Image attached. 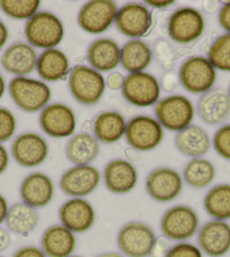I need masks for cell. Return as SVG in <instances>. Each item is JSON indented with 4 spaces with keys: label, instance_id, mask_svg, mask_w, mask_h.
I'll list each match as a JSON object with an SVG mask.
<instances>
[{
    "label": "cell",
    "instance_id": "1",
    "mask_svg": "<svg viewBox=\"0 0 230 257\" xmlns=\"http://www.w3.org/2000/svg\"><path fill=\"white\" fill-rule=\"evenodd\" d=\"M25 37L28 44L38 49H54L64 38V23L50 12H40L25 24Z\"/></svg>",
    "mask_w": 230,
    "mask_h": 257
},
{
    "label": "cell",
    "instance_id": "2",
    "mask_svg": "<svg viewBox=\"0 0 230 257\" xmlns=\"http://www.w3.org/2000/svg\"><path fill=\"white\" fill-rule=\"evenodd\" d=\"M8 92L17 107L30 113L42 111L51 100V90L46 83L26 76L12 78Z\"/></svg>",
    "mask_w": 230,
    "mask_h": 257
},
{
    "label": "cell",
    "instance_id": "3",
    "mask_svg": "<svg viewBox=\"0 0 230 257\" xmlns=\"http://www.w3.org/2000/svg\"><path fill=\"white\" fill-rule=\"evenodd\" d=\"M68 84L74 99L82 105L96 104L106 88L103 75L85 65H77L70 70Z\"/></svg>",
    "mask_w": 230,
    "mask_h": 257
},
{
    "label": "cell",
    "instance_id": "4",
    "mask_svg": "<svg viewBox=\"0 0 230 257\" xmlns=\"http://www.w3.org/2000/svg\"><path fill=\"white\" fill-rule=\"evenodd\" d=\"M157 236L149 224L141 221L126 223L118 232V247L126 257L152 256Z\"/></svg>",
    "mask_w": 230,
    "mask_h": 257
},
{
    "label": "cell",
    "instance_id": "5",
    "mask_svg": "<svg viewBox=\"0 0 230 257\" xmlns=\"http://www.w3.org/2000/svg\"><path fill=\"white\" fill-rule=\"evenodd\" d=\"M200 218L196 211L188 205H175L162 214L160 230L168 240L188 241L198 232Z\"/></svg>",
    "mask_w": 230,
    "mask_h": 257
},
{
    "label": "cell",
    "instance_id": "6",
    "mask_svg": "<svg viewBox=\"0 0 230 257\" xmlns=\"http://www.w3.org/2000/svg\"><path fill=\"white\" fill-rule=\"evenodd\" d=\"M154 113L162 128L178 133L191 126L196 108L186 96L176 94L158 101Z\"/></svg>",
    "mask_w": 230,
    "mask_h": 257
},
{
    "label": "cell",
    "instance_id": "7",
    "mask_svg": "<svg viewBox=\"0 0 230 257\" xmlns=\"http://www.w3.org/2000/svg\"><path fill=\"white\" fill-rule=\"evenodd\" d=\"M178 81L190 93L202 95L214 88L216 82V70L206 57L194 56L180 66Z\"/></svg>",
    "mask_w": 230,
    "mask_h": 257
},
{
    "label": "cell",
    "instance_id": "8",
    "mask_svg": "<svg viewBox=\"0 0 230 257\" xmlns=\"http://www.w3.org/2000/svg\"><path fill=\"white\" fill-rule=\"evenodd\" d=\"M206 30V20L200 11L192 7L178 8L168 20L167 31L172 41L190 44L201 38Z\"/></svg>",
    "mask_w": 230,
    "mask_h": 257
},
{
    "label": "cell",
    "instance_id": "9",
    "mask_svg": "<svg viewBox=\"0 0 230 257\" xmlns=\"http://www.w3.org/2000/svg\"><path fill=\"white\" fill-rule=\"evenodd\" d=\"M160 83L154 75L141 72L129 74L122 87V95L132 105L140 108L157 104L160 96Z\"/></svg>",
    "mask_w": 230,
    "mask_h": 257
},
{
    "label": "cell",
    "instance_id": "10",
    "mask_svg": "<svg viewBox=\"0 0 230 257\" xmlns=\"http://www.w3.org/2000/svg\"><path fill=\"white\" fill-rule=\"evenodd\" d=\"M126 139L130 148L139 152H148L156 149L164 139V128L157 119L152 117L136 116L126 123Z\"/></svg>",
    "mask_w": 230,
    "mask_h": 257
},
{
    "label": "cell",
    "instance_id": "11",
    "mask_svg": "<svg viewBox=\"0 0 230 257\" xmlns=\"http://www.w3.org/2000/svg\"><path fill=\"white\" fill-rule=\"evenodd\" d=\"M118 5L112 0H92L79 11L78 24L90 34H102L116 20Z\"/></svg>",
    "mask_w": 230,
    "mask_h": 257
},
{
    "label": "cell",
    "instance_id": "12",
    "mask_svg": "<svg viewBox=\"0 0 230 257\" xmlns=\"http://www.w3.org/2000/svg\"><path fill=\"white\" fill-rule=\"evenodd\" d=\"M102 180V175L92 166H74L60 178V189L70 198H85L94 193Z\"/></svg>",
    "mask_w": 230,
    "mask_h": 257
},
{
    "label": "cell",
    "instance_id": "13",
    "mask_svg": "<svg viewBox=\"0 0 230 257\" xmlns=\"http://www.w3.org/2000/svg\"><path fill=\"white\" fill-rule=\"evenodd\" d=\"M184 180L172 168H157L146 178V190L150 197L159 203H168L178 198L183 190Z\"/></svg>",
    "mask_w": 230,
    "mask_h": 257
},
{
    "label": "cell",
    "instance_id": "14",
    "mask_svg": "<svg viewBox=\"0 0 230 257\" xmlns=\"http://www.w3.org/2000/svg\"><path fill=\"white\" fill-rule=\"evenodd\" d=\"M115 24L123 35L136 40L147 35L152 28L154 16L144 4L130 3L118 10Z\"/></svg>",
    "mask_w": 230,
    "mask_h": 257
},
{
    "label": "cell",
    "instance_id": "15",
    "mask_svg": "<svg viewBox=\"0 0 230 257\" xmlns=\"http://www.w3.org/2000/svg\"><path fill=\"white\" fill-rule=\"evenodd\" d=\"M76 123L74 110L62 103L48 104L40 114V126L42 131L53 139H64L74 135Z\"/></svg>",
    "mask_w": 230,
    "mask_h": 257
},
{
    "label": "cell",
    "instance_id": "16",
    "mask_svg": "<svg viewBox=\"0 0 230 257\" xmlns=\"http://www.w3.org/2000/svg\"><path fill=\"white\" fill-rule=\"evenodd\" d=\"M12 156L22 167H38L48 156V142L38 133H23L12 142Z\"/></svg>",
    "mask_w": 230,
    "mask_h": 257
},
{
    "label": "cell",
    "instance_id": "17",
    "mask_svg": "<svg viewBox=\"0 0 230 257\" xmlns=\"http://www.w3.org/2000/svg\"><path fill=\"white\" fill-rule=\"evenodd\" d=\"M59 219L74 233H85L95 224L96 212L86 198H69L60 206Z\"/></svg>",
    "mask_w": 230,
    "mask_h": 257
},
{
    "label": "cell",
    "instance_id": "18",
    "mask_svg": "<svg viewBox=\"0 0 230 257\" xmlns=\"http://www.w3.org/2000/svg\"><path fill=\"white\" fill-rule=\"evenodd\" d=\"M198 246L209 257H224L230 251V224L210 220L198 229Z\"/></svg>",
    "mask_w": 230,
    "mask_h": 257
},
{
    "label": "cell",
    "instance_id": "19",
    "mask_svg": "<svg viewBox=\"0 0 230 257\" xmlns=\"http://www.w3.org/2000/svg\"><path fill=\"white\" fill-rule=\"evenodd\" d=\"M54 183L43 172H32L26 176L20 188L22 202L36 210L48 205L54 197Z\"/></svg>",
    "mask_w": 230,
    "mask_h": 257
},
{
    "label": "cell",
    "instance_id": "20",
    "mask_svg": "<svg viewBox=\"0 0 230 257\" xmlns=\"http://www.w3.org/2000/svg\"><path fill=\"white\" fill-rule=\"evenodd\" d=\"M196 112L203 122L210 126H219L230 116V97L224 88L216 87L200 96Z\"/></svg>",
    "mask_w": 230,
    "mask_h": 257
},
{
    "label": "cell",
    "instance_id": "21",
    "mask_svg": "<svg viewBox=\"0 0 230 257\" xmlns=\"http://www.w3.org/2000/svg\"><path fill=\"white\" fill-rule=\"evenodd\" d=\"M38 59V52L30 44L15 42L4 51L0 64L7 73L15 75V77H25L36 69Z\"/></svg>",
    "mask_w": 230,
    "mask_h": 257
},
{
    "label": "cell",
    "instance_id": "22",
    "mask_svg": "<svg viewBox=\"0 0 230 257\" xmlns=\"http://www.w3.org/2000/svg\"><path fill=\"white\" fill-rule=\"evenodd\" d=\"M104 183L110 193L128 194L132 192L138 184V171L132 162L115 159L105 167Z\"/></svg>",
    "mask_w": 230,
    "mask_h": 257
},
{
    "label": "cell",
    "instance_id": "23",
    "mask_svg": "<svg viewBox=\"0 0 230 257\" xmlns=\"http://www.w3.org/2000/svg\"><path fill=\"white\" fill-rule=\"evenodd\" d=\"M77 247L76 233L62 224H53L43 232L41 248L48 257H69Z\"/></svg>",
    "mask_w": 230,
    "mask_h": 257
},
{
    "label": "cell",
    "instance_id": "24",
    "mask_svg": "<svg viewBox=\"0 0 230 257\" xmlns=\"http://www.w3.org/2000/svg\"><path fill=\"white\" fill-rule=\"evenodd\" d=\"M87 59L97 72H112L121 64V48L112 39L95 40L88 48Z\"/></svg>",
    "mask_w": 230,
    "mask_h": 257
},
{
    "label": "cell",
    "instance_id": "25",
    "mask_svg": "<svg viewBox=\"0 0 230 257\" xmlns=\"http://www.w3.org/2000/svg\"><path fill=\"white\" fill-rule=\"evenodd\" d=\"M174 143L180 153L196 159L209 152L212 141L206 130L200 126L191 125L176 134Z\"/></svg>",
    "mask_w": 230,
    "mask_h": 257
},
{
    "label": "cell",
    "instance_id": "26",
    "mask_svg": "<svg viewBox=\"0 0 230 257\" xmlns=\"http://www.w3.org/2000/svg\"><path fill=\"white\" fill-rule=\"evenodd\" d=\"M100 142L94 135L79 133L66 145V157L74 166H90L100 156Z\"/></svg>",
    "mask_w": 230,
    "mask_h": 257
},
{
    "label": "cell",
    "instance_id": "27",
    "mask_svg": "<svg viewBox=\"0 0 230 257\" xmlns=\"http://www.w3.org/2000/svg\"><path fill=\"white\" fill-rule=\"evenodd\" d=\"M36 70L43 81H64L70 73L68 57L59 49H48L38 56Z\"/></svg>",
    "mask_w": 230,
    "mask_h": 257
},
{
    "label": "cell",
    "instance_id": "28",
    "mask_svg": "<svg viewBox=\"0 0 230 257\" xmlns=\"http://www.w3.org/2000/svg\"><path fill=\"white\" fill-rule=\"evenodd\" d=\"M126 118L120 112L106 111L95 118L92 131L97 141L104 144H113L126 135Z\"/></svg>",
    "mask_w": 230,
    "mask_h": 257
},
{
    "label": "cell",
    "instance_id": "29",
    "mask_svg": "<svg viewBox=\"0 0 230 257\" xmlns=\"http://www.w3.org/2000/svg\"><path fill=\"white\" fill-rule=\"evenodd\" d=\"M152 59V49L140 39L130 40L121 48V65L130 74L144 72Z\"/></svg>",
    "mask_w": 230,
    "mask_h": 257
},
{
    "label": "cell",
    "instance_id": "30",
    "mask_svg": "<svg viewBox=\"0 0 230 257\" xmlns=\"http://www.w3.org/2000/svg\"><path fill=\"white\" fill-rule=\"evenodd\" d=\"M38 221L40 214L38 210L20 202L10 207L5 223L10 232L17 236H28L36 229Z\"/></svg>",
    "mask_w": 230,
    "mask_h": 257
},
{
    "label": "cell",
    "instance_id": "31",
    "mask_svg": "<svg viewBox=\"0 0 230 257\" xmlns=\"http://www.w3.org/2000/svg\"><path fill=\"white\" fill-rule=\"evenodd\" d=\"M203 206L212 220H230V184H219L210 188L203 199Z\"/></svg>",
    "mask_w": 230,
    "mask_h": 257
},
{
    "label": "cell",
    "instance_id": "32",
    "mask_svg": "<svg viewBox=\"0 0 230 257\" xmlns=\"http://www.w3.org/2000/svg\"><path fill=\"white\" fill-rule=\"evenodd\" d=\"M216 171L214 163L203 158L192 159L184 168L183 180L190 187L203 189L214 183Z\"/></svg>",
    "mask_w": 230,
    "mask_h": 257
},
{
    "label": "cell",
    "instance_id": "33",
    "mask_svg": "<svg viewBox=\"0 0 230 257\" xmlns=\"http://www.w3.org/2000/svg\"><path fill=\"white\" fill-rule=\"evenodd\" d=\"M208 59L216 70L230 73V33L214 40L208 51Z\"/></svg>",
    "mask_w": 230,
    "mask_h": 257
},
{
    "label": "cell",
    "instance_id": "34",
    "mask_svg": "<svg viewBox=\"0 0 230 257\" xmlns=\"http://www.w3.org/2000/svg\"><path fill=\"white\" fill-rule=\"evenodd\" d=\"M41 2L38 0H2L0 8L14 20H30L38 13Z\"/></svg>",
    "mask_w": 230,
    "mask_h": 257
},
{
    "label": "cell",
    "instance_id": "35",
    "mask_svg": "<svg viewBox=\"0 0 230 257\" xmlns=\"http://www.w3.org/2000/svg\"><path fill=\"white\" fill-rule=\"evenodd\" d=\"M152 55L156 58L159 66L170 72L175 64V52L170 43L165 40H159L156 42L152 50Z\"/></svg>",
    "mask_w": 230,
    "mask_h": 257
},
{
    "label": "cell",
    "instance_id": "36",
    "mask_svg": "<svg viewBox=\"0 0 230 257\" xmlns=\"http://www.w3.org/2000/svg\"><path fill=\"white\" fill-rule=\"evenodd\" d=\"M17 120L10 109L0 107V144L6 143L15 135Z\"/></svg>",
    "mask_w": 230,
    "mask_h": 257
},
{
    "label": "cell",
    "instance_id": "37",
    "mask_svg": "<svg viewBox=\"0 0 230 257\" xmlns=\"http://www.w3.org/2000/svg\"><path fill=\"white\" fill-rule=\"evenodd\" d=\"M212 144L221 158L230 161V123L222 125L214 133Z\"/></svg>",
    "mask_w": 230,
    "mask_h": 257
},
{
    "label": "cell",
    "instance_id": "38",
    "mask_svg": "<svg viewBox=\"0 0 230 257\" xmlns=\"http://www.w3.org/2000/svg\"><path fill=\"white\" fill-rule=\"evenodd\" d=\"M200 247L192 242L182 241L170 246L165 257H204Z\"/></svg>",
    "mask_w": 230,
    "mask_h": 257
},
{
    "label": "cell",
    "instance_id": "39",
    "mask_svg": "<svg viewBox=\"0 0 230 257\" xmlns=\"http://www.w3.org/2000/svg\"><path fill=\"white\" fill-rule=\"evenodd\" d=\"M12 257H48L41 247L24 246L15 251Z\"/></svg>",
    "mask_w": 230,
    "mask_h": 257
},
{
    "label": "cell",
    "instance_id": "40",
    "mask_svg": "<svg viewBox=\"0 0 230 257\" xmlns=\"http://www.w3.org/2000/svg\"><path fill=\"white\" fill-rule=\"evenodd\" d=\"M124 81H126V77L122 73L113 72L108 76V79H106V85H108L110 90L112 91L122 90L123 85H124Z\"/></svg>",
    "mask_w": 230,
    "mask_h": 257
},
{
    "label": "cell",
    "instance_id": "41",
    "mask_svg": "<svg viewBox=\"0 0 230 257\" xmlns=\"http://www.w3.org/2000/svg\"><path fill=\"white\" fill-rule=\"evenodd\" d=\"M170 240L166 237H159L157 238L156 243H154V249L152 252V257H165L167 255L168 250H170Z\"/></svg>",
    "mask_w": 230,
    "mask_h": 257
},
{
    "label": "cell",
    "instance_id": "42",
    "mask_svg": "<svg viewBox=\"0 0 230 257\" xmlns=\"http://www.w3.org/2000/svg\"><path fill=\"white\" fill-rule=\"evenodd\" d=\"M218 21L221 28L227 33H230V2L224 3L221 6L218 15Z\"/></svg>",
    "mask_w": 230,
    "mask_h": 257
},
{
    "label": "cell",
    "instance_id": "43",
    "mask_svg": "<svg viewBox=\"0 0 230 257\" xmlns=\"http://www.w3.org/2000/svg\"><path fill=\"white\" fill-rule=\"evenodd\" d=\"M178 83V77L176 76V74H174L170 70V72H167L162 76L160 87H164V90H165L166 92H172L175 90Z\"/></svg>",
    "mask_w": 230,
    "mask_h": 257
},
{
    "label": "cell",
    "instance_id": "44",
    "mask_svg": "<svg viewBox=\"0 0 230 257\" xmlns=\"http://www.w3.org/2000/svg\"><path fill=\"white\" fill-rule=\"evenodd\" d=\"M10 166V153L2 144H0V176L7 170Z\"/></svg>",
    "mask_w": 230,
    "mask_h": 257
},
{
    "label": "cell",
    "instance_id": "45",
    "mask_svg": "<svg viewBox=\"0 0 230 257\" xmlns=\"http://www.w3.org/2000/svg\"><path fill=\"white\" fill-rule=\"evenodd\" d=\"M12 238L10 233L7 229L0 227V252L5 251L10 246Z\"/></svg>",
    "mask_w": 230,
    "mask_h": 257
},
{
    "label": "cell",
    "instance_id": "46",
    "mask_svg": "<svg viewBox=\"0 0 230 257\" xmlns=\"http://www.w3.org/2000/svg\"><path fill=\"white\" fill-rule=\"evenodd\" d=\"M8 211H10V205L8 201L4 195L0 194V225L6 221Z\"/></svg>",
    "mask_w": 230,
    "mask_h": 257
},
{
    "label": "cell",
    "instance_id": "47",
    "mask_svg": "<svg viewBox=\"0 0 230 257\" xmlns=\"http://www.w3.org/2000/svg\"><path fill=\"white\" fill-rule=\"evenodd\" d=\"M8 38H10V31H8L6 24L0 20V50L6 46Z\"/></svg>",
    "mask_w": 230,
    "mask_h": 257
},
{
    "label": "cell",
    "instance_id": "48",
    "mask_svg": "<svg viewBox=\"0 0 230 257\" xmlns=\"http://www.w3.org/2000/svg\"><path fill=\"white\" fill-rule=\"evenodd\" d=\"M126 160L130 162L139 161L141 159V153L138 150H136L134 148H128L126 149Z\"/></svg>",
    "mask_w": 230,
    "mask_h": 257
},
{
    "label": "cell",
    "instance_id": "49",
    "mask_svg": "<svg viewBox=\"0 0 230 257\" xmlns=\"http://www.w3.org/2000/svg\"><path fill=\"white\" fill-rule=\"evenodd\" d=\"M175 2L172 0H166V2H154V0H147L146 4L154 8H158V10H162V8H167L172 5H174Z\"/></svg>",
    "mask_w": 230,
    "mask_h": 257
},
{
    "label": "cell",
    "instance_id": "50",
    "mask_svg": "<svg viewBox=\"0 0 230 257\" xmlns=\"http://www.w3.org/2000/svg\"><path fill=\"white\" fill-rule=\"evenodd\" d=\"M96 257H126V256L118 251H105V252H100V254L97 255Z\"/></svg>",
    "mask_w": 230,
    "mask_h": 257
},
{
    "label": "cell",
    "instance_id": "51",
    "mask_svg": "<svg viewBox=\"0 0 230 257\" xmlns=\"http://www.w3.org/2000/svg\"><path fill=\"white\" fill-rule=\"evenodd\" d=\"M6 92V81L2 74H0V100Z\"/></svg>",
    "mask_w": 230,
    "mask_h": 257
},
{
    "label": "cell",
    "instance_id": "52",
    "mask_svg": "<svg viewBox=\"0 0 230 257\" xmlns=\"http://www.w3.org/2000/svg\"><path fill=\"white\" fill-rule=\"evenodd\" d=\"M69 257H85V256H82V255H72V256H69Z\"/></svg>",
    "mask_w": 230,
    "mask_h": 257
},
{
    "label": "cell",
    "instance_id": "53",
    "mask_svg": "<svg viewBox=\"0 0 230 257\" xmlns=\"http://www.w3.org/2000/svg\"><path fill=\"white\" fill-rule=\"evenodd\" d=\"M228 95H229V97H230V85H229V87H228Z\"/></svg>",
    "mask_w": 230,
    "mask_h": 257
},
{
    "label": "cell",
    "instance_id": "54",
    "mask_svg": "<svg viewBox=\"0 0 230 257\" xmlns=\"http://www.w3.org/2000/svg\"><path fill=\"white\" fill-rule=\"evenodd\" d=\"M0 257H6V256H2V255H0Z\"/></svg>",
    "mask_w": 230,
    "mask_h": 257
}]
</instances>
